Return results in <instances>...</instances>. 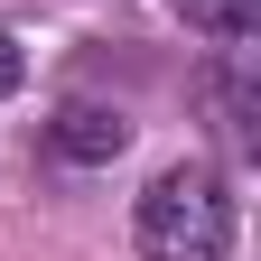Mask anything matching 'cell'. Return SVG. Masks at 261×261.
I'll return each instance as SVG.
<instances>
[{
	"instance_id": "cell-1",
	"label": "cell",
	"mask_w": 261,
	"mask_h": 261,
	"mask_svg": "<svg viewBox=\"0 0 261 261\" xmlns=\"http://www.w3.org/2000/svg\"><path fill=\"white\" fill-rule=\"evenodd\" d=\"M130 243L140 261H224L233 243V196L215 168H159L140 215H130Z\"/></svg>"
},
{
	"instance_id": "cell-4",
	"label": "cell",
	"mask_w": 261,
	"mask_h": 261,
	"mask_svg": "<svg viewBox=\"0 0 261 261\" xmlns=\"http://www.w3.org/2000/svg\"><path fill=\"white\" fill-rule=\"evenodd\" d=\"M0 93H19V47H10V28H0Z\"/></svg>"
},
{
	"instance_id": "cell-3",
	"label": "cell",
	"mask_w": 261,
	"mask_h": 261,
	"mask_svg": "<svg viewBox=\"0 0 261 261\" xmlns=\"http://www.w3.org/2000/svg\"><path fill=\"white\" fill-rule=\"evenodd\" d=\"M177 10L196 28H215V38H243V28H252V0H177Z\"/></svg>"
},
{
	"instance_id": "cell-2",
	"label": "cell",
	"mask_w": 261,
	"mask_h": 261,
	"mask_svg": "<svg viewBox=\"0 0 261 261\" xmlns=\"http://www.w3.org/2000/svg\"><path fill=\"white\" fill-rule=\"evenodd\" d=\"M47 140H56V159H75V168H103V159H121L130 121H121V112H103V103H65Z\"/></svg>"
}]
</instances>
